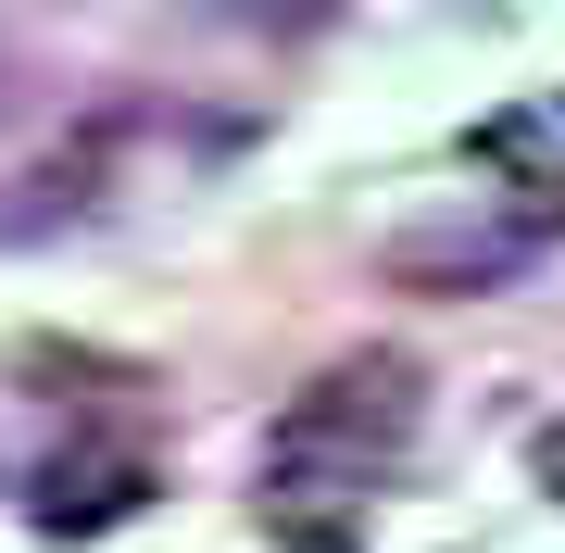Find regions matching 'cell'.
Segmentation results:
<instances>
[{
  "instance_id": "1",
  "label": "cell",
  "mask_w": 565,
  "mask_h": 553,
  "mask_svg": "<svg viewBox=\"0 0 565 553\" xmlns=\"http://www.w3.org/2000/svg\"><path fill=\"white\" fill-rule=\"evenodd\" d=\"M415 415H427V390H415L403 352H352V365H327L315 390H289L277 440H264V453H277V491H289V503L364 491V478L415 440Z\"/></svg>"
},
{
  "instance_id": "2",
  "label": "cell",
  "mask_w": 565,
  "mask_h": 553,
  "mask_svg": "<svg viewBox=\"0 0 565 553\" xmlns=\"http://www.w3.org/2000/svg\"><path fill=\"white\" fill-rule=\"evenodd\" d=\"M565 226V202H527V214H478V226H415V240H390V277L403 289H503L527 252H541Z\"/></svg>"
},
{
  "instance_id": "3",
  "label": "cell",
  "mask_w": 565,
  "mask_h": 553,
  "mask_svg": "<svg viewBox=\"0 0 565 553\" xmlns=\"http://www.w3.org/2000/svg\"><path fill=\"white\" fill-rule=\"evenodd\" d=\"M151 503V466L139 453H51V478H39V529L51 541H102V529H126V515Z\"/></svg>"
},
{
  "instance_id": "4",
  "label": "cell",
  "mask_w": 565,
  "mask_h": 553,
  "mask_svg": "<svg viewBox=\"0 0 565 553\" xmlns=\"http://www.w3.org/2000/svg\"><path fill=\"white\" fill-rule=\"evenodd\" d=\"M226 13H289V25H315L327 0H226Z\"/></svg>"
},
{
  "instance_id": "5",
  "label": "cell",
  "mask_w": 565,
  "mask_h": 553,
  "mask_svg": "<svg viewBox=\"0 0 565 553\" xmlns=\"http://www.w3.org/2000/svg\"><path fill=\"white\" fill-rule=\"evenodd\" d=\"M541 478H553V503H565V428H541Z\"/></svg>"
}]
</instances>
